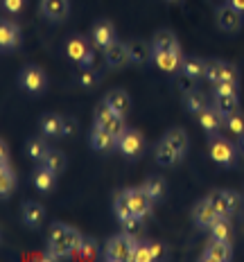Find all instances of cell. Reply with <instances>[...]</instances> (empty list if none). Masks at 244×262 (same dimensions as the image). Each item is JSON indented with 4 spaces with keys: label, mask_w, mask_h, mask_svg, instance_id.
Masks as SVG:
<instances>
[{
    "label": "cell",
    "mask_w": 244,
    "mask_h": 262,
    "mask_svg": "<svg viewBox=\"0 0 244 262\" xmlns=\"http://www.w3.org/2000/svg\"><path fill=\"white\" fill-rule=\"evenodd\" d=\"M81 233L77 228L68 226V224H52L50 233H48V249L50 253L46 255L48 260H59V258H68V255L75 253V249L81 244Z\"/></svg>",
    "instance_id": "obj_1"
},
{
    "label": "cell",
    "mask_w": 244,
    "mask_h": 262,
    "mask_svg": "<svg viewBox=\"0 0 244 262\" xmlns=\"http://www.w3.org/2000/svg\"><path fill=\"white\" fill-rule=\"evenodd\" d=\"M188 151V134L183 129H170L156 145V163L163 167H172L179 163Z\"/></svg>",
    "instance_id": "obj_2"
},
{
    "label": "cell",
    "mask_w": 244,
    "mask_h": 262,
    "mask_svg": "<svg viewBox=\"0 0 244 262\" xmlns=\"http://www.w3.org/2000/svg\"><path fill=\"white\" fill-rule=\"evenodd\" d=\"M134 247H136V237L129 231L120 233V235H113L104 247V260H111V262L131 260Z\"/></svg>",
    "instance_id": "obj_3"
},
{
    "label": "cell",
    "mask_w": 244,
    "mask_h": 262,
    "mask_svg": "<svg viewBox=\"0 0 244 262\" xmlns=\"http://www.w3.org/2000/svg\"><path fill=\"white\" fill-rule=\"evenodd\" d=\"M95 124H100L104 131H108L111 136H116L120 140V136L127 131V124H124V116L116 113L111 106L102 100V104L95 108Z\"/></svg>",
    "instance_id": "obj_4"
},
{
    "label": "cell",
    "mask_w": 244,
    "mask_h": 262,
    "mask_svg": "<svg viewBox=\"0 0 244 262\" xmlns=\"http://www.w3.org/2000/svg\"><path fill=\"white\" fill-rule=\"evenodd\" d=\"M208 199H210V204L215 206L217 215H221V217H233L242 208L240 194L233 192V190H213V192L208 194Z\"/></svg>",
    "instance_id": "obj_5"
},
{
    "label": "cell",
    "mask_w": 244,
    "mask_h": 262,
    "mask_svg": "<svg viewBox=\"0 0 244 262\" xmlns=\"http://www.w3.org/2000/svg\"><path fill=\"white\" fill-rule=\"evenodd\" d=\"M215 20H217V27L226 34H235L240 32V27L244 23V14L240 9H235L231 3H224L215 9Z\"/></svg>",
    "instance_id": "obj_6"
},
{
    "label": "cell",
    "mask_w": 244,
    "mask_h": 262,
    "mask_svg": "<svg viewBox=\"0 0 244 262\" xmlns=\"http://www.w3.org/2000/svg\"><path fill=\"white\" fill-rule=\"evenodd\" d=\"M18 84L23 91L36 95V93H43L48 89V75L43 68H39V66H25L18 75Z\"/></svg>",
    "instance_id": "obj_7"
},
{
    "label": "cell",
    "mask_w": 244,
    "mask_h": 262,
    "mask_svg": "<svg viewBox=\"0 0 244 262\" xmlns=\"http://www.w3.org/2000/svg\"><path fill=\"white\" fill-rule=\"evenodd\" d=\"M208 151H210V158L224 167H231L235 163V147L226 138H221L219 134L208 136Z\"/></svg>",
    "instance_id": "obj_8"
},
{
    "label": "cell",
    "mask_w": 244,
    "mask_h": 262,
    "mask_svg": "<svg viewBox=\"0 0 244 262\" xmlns=\"http://www.w3.org/2000/svg\"><path fill=\"white\" fill-rule=\"evenodd\" d=\"M66 54L70 61H75L77 66H93L95 52L91 48V43L84 36H70L66 43Z\"/></svg>",
    "instance_id": "obj_9"
},
{
    "label": "cell",
    "mask_w": 244,
    "mask_h": 262,
    "mask_svg": "<svg viewBox=\"0 0 244 262\" xmlns=\"http://www.w3.org/2000/svg\"><path fill=\"white\" fill-rule=\"evenodd\" d=\"M240 73H237V66H233L231 61L224 59H208L206 66V79L217 84V81H237Z\"/></svg>",
    "instance_id": "obj_10"
},
{
    "label": "cell",
    "mask_w": 244,
    "mask_h": 262,
    "mask_svg": "<svg viewBox=\"0 0 244 262\" xmlns=\"http://www.w3.org/2000/svg\"><path fill=\"white\" fill-rule=\"evenodd\" d=\"M39 12L50 23H63L70 14V0H39Z\"/></svg>",
    "instance_id": "obj_11"
},
{
    "label": "cell",
    "mask_w": 244,
    "mask_h": 262,
    "mask_svg": "<svg viewBox=\"0 0 244 262\" xmlns=\"http://www.w3.org/2000/svg\"><path fill=\"white\" fill-rule=\"evenodd\" d=\"M118 149L122 151L127 158H138L140 154H143L145 149V140H143V134L136 129H127L124 134L120 136V140H118Z\"/></svg>",
    "instance_id": "obj_12"
},
{
    "label": "cell",
    "mask_w": 244,
    "mask_h": 262,
    "mask_svg": "<svg viewBox=\"0 0 244 262\" xmlns=\"http://www.w3.org/2000/svg\"><path fill=\"white\" fill-rule=\"evenodd\" d=\"M91 41H93L95 48H102V50L113 46L118 41V36H116V27H113L111 20H97L91 27Z\"/></svg>",
    "instance_id": "obj_13"
},
{
    "label": "cell",
    "mask_w": 244,
    "mask_h": 262,
    "mask_svg": "<svg viewBox=\"0 0 244 262\" xmlns=\"http://www.w3.org/2000/svg\"><path fill=\"white\" fill-rule=\"evenodd\" d=\"M197 120H199V124H202L204 131H206L208 136L219 134V129L226 124V116H224L221 111H217L215 104L206 106L202 113H197Z\"/></svg>",
    "instance_id": "obj_14"
},
{
    "label": "cell",
    "mask_w": 244,
    "mask_h": 262,
    "mask_svg": "<svg viewBox=\"0 0 244 262\" xmlns=\"http://www.w3.org/2000/svg\"><path fill=\"white\" fill-rule=\"evenodd\" d=\"M0 46H3V52H14L20 48V27L14 20L5 18L0 23Z\"/></svg>",
    "instance_id": "obj_15"
},
{
    "label": "cell",
    "mask_w": 244,
    "mask_h": 262,
    "mask_svg": "<svg viewBox=\"0 0 244 262\" xmlns=\"http://www.w3.org/2000/svg\"><path fill=\"white\" fill-rule=\"evenodd\" d=\"M233 251H231V242H221V239H213L210 237L208 247L202 253V260L206 262H226L231 260Z\"/></svg>",
    "instance_id": "obj_16"
},
{
    "label": "cell",
    "mask_w": 244,
    "mask_h": 262,
    "mask_svg": "<svg viewBox=\"0 0 244 262\" xmlns=\"http://www.w3.org/2000/svg\"><path fill=\"white\" fill-rule=\"evenodd\" d=\"M129 196H131L134 215L138 217V220H145V217L151 212V204H154V199H151L143 188H129Z\"/></svg>",
    "instance_id": "obj_17"
},
{
    "label": "cell",
    "mask_w": 244,
    "mask_h": 262,
    "mask_svg": "<svg viewBox=\"0 0 244 262\" xmlns=\"http://www.w3.org/2000/svg\"><path fill=\"white\" fill-rule=\"evenodd\" d=\"M104 61H106L108 68H122V66H127L131 61L129 50H127V43L116 41L113 46H108L104 50Z\"/></svg>",
    "instance_id": "obj_18"
},
{
    "label": "cell",
    "mask_w": 244,
    "mask_h": 262,
    "mask_svg": "<svg viewBox=\"0 0 244 262\" xmlns=\"http://www.w3.org/2000/svg\"><path fill=\"white\" fill-rule=\"evenodd\" d=\"M20 220H23L25 226L39 228L43 220H46V208H43L39 201H25L23 208H20Z\"/></svg>",
    "instance_id": "obj_19"
},
{
    "label": "cell",
    "mask_w": 244,
    "mask_h": 262,
    "mask_svg": "<svg viewBox=\"0 0 244 262\" xmlns=\"http://www.w3.org/2000/svg\"><path fill=\"white\" fill-rule=\"evenodd\" d=\"M217 210H215V206L210 204V199L206 196V199H202L197 206H194V210H192V220L197 226H202V228H210V224H213L217 220Z\"/></svg>",
    "instance_id": "obj_20"
},
{
    "label": "cell",
    "mask_w": 244,
    "mask_h": 262,
    "mask_svg": "<svg viewBox=\"0 0 244 262\" xmlns=\"http://www.w3.org/2000/svg\"><path fill=\"white\" fill-rule=\"evenodd\" d=\"M88 143L97 151H108V149H113V147H118V138H116V136H111L108 131H104L100 124H93Z\"/></svg>",
    "instance_id": "obj_21"
},
{
    "label": "cell",
    "mask_w": 244,
    "mask_h": 262,
    "mask_svg": "<svg viewBox=\"0 0 244 262\" xmlns=\"http://www.w3.org/2000/svg\"><path fill=\"white\" fill-rule=\"evenodd\" d=\"M41 134L46 138H61L63 136V116H57V113H46L39 120Z\"/></svg>",
    "instance_id": "obj_22"
},
{
    "label": "cell",
    "mask_w": 244,
    "mask_h": 262,
    "mask_svg": "<svg viewBox=\"0 0 244 262\" xmlns=\"http://www.w3.org/2000/svg\"><path fill=\"white\" fill-rule=\"evenodd\" d=\"M104 102H106V104L111 106L116 113H120V116H127L129 108H131V97H129V93L122 91V89L108 91L106 95H104Z\"/></svg>",
    "instance_id": "obj_23"
},
{
    "label": "cell",
    "mask_w": 244,
    "mask_h": 262,
    "mask_svg": "<svg viewBox=\"0 0 244 262\" xmlns=\"http://www.w3.org/2000/svg\"><path fill=\"white\" fill-rule=\"evenodd\" d=\"M163 73H176L181 68V50H170V52H154V59H151Z\"/></svg>",
    "instance_id": "obj_24"
},
{
    "label": "cell",
    "mask_w": 244,
    "mask_h": 262,
    "mask_svg": "<svg viewBox=\"0 0 244 262\" xmlns=\"http://www.w3.org/2000/svg\"><path fill=\"white\" fill-rule=\"evenodd\" d=\"M127 50H129V57H131L134 63H145V61H149V59H154V48H151V43H145L143 39L127 41Z\"/></svg>",
    "instance_id": "obj_25"
},
{
    "label": "cell",
    "mask_w": 244,
    "mask_h": 262,
    "mask_svg": "<svg viewBox=\"0 0 244 262\" xmlns=\"http://www.w3.org/2000/svg\"><path fill=\"white\" fill-rule=\"evenodd\" d=\"M151 48L154 52H170V50H181L179 48V39L172 30H159L151 39Z\"/></svg>",
    "instance_id": "obj_26"
},
{
    "label": "cell",
    "mask_w": 244,
    "mask_h": 262,
    "mask_svg": "<svg viewBox=\"0 0 244 262\" xmlns=\"http://www.w3.org/2000/svg\"><path fill=\"white\" fill-rule=\"evenodd\" d=\"M206 66H208V61L202 57H183L179 73L188 75V77H192V79H202V77H206Z\"/></svg>",
    "instance_id": "obj_27"
},
{
    "label": "cell",
    "mask_w": 244,
    "mask_h": 262,
    "mask_svg": "<svg viewBox=\"0 0 244 262\" xmlns=\"http://www.w3.org/2000/svg\"><path fill=\"white\" fill-rule=\"evenodd\" d=\"M32 181H34V185H36V190H39V192L48 194V192H52L54 185H57V174H54L52 170H48L46 165H41L39 170L34 172Z\"/></svg>",
    "instance_id": "obj_28"
},
{
    "label": "cell",
    "mask_w": 244,
    "mask_h": 262,
    "mask_svg": "<svg viewBox=\"0 0 244 262\" xmlns=\"http://www.w3.org/2000/svg\"><path fill=\"white\" fill-rule=\"evenodd\" d=\"M16 188V174L9 165V161H0V194L3 199H7Z\"/></svg>",
    "instance_id": "obj_29"
},
{
    "label": "cell",
    "mask_w": 244,
    "mask_h": 262,
    "mask_svg": "<svg viewBox=\"0 0 244 262\" xmlns=\"http://www.w3.org/2000/svg\"><path fill=\"white\" fill-rule=\"evenodd\" d=\"M231 217H217L210 224V237L213 239H221V242H233V226H231Z\"/></svg>",
    "instance_id": "obj_30"
},
{
    "label": "cell",
    "mask_w": 244,
    "mask_h": 262,
    "mask_svg": "<svg viewBox=\"0 0 244 262\" xmlns=\"http://www.w3.org/2000/svg\"><path fill=\"white\" fill-rule=\"evenodd\" d=\"M183 104H186V108L190 113H194V116H197V113H202L206 106H210V102H208V97L204 95L202 91H190V93H186V97H183Z\"/></svg>",
    "instance_id": "obj_31"
},
{
    "label": "cell",
    "mask_w": 244,
    "mask_h": 262,
    "mask_svg": "<svg viewBox=\"0 0 244 262\" xmlns=\"http://www.w3.org/2000/svg\"><path fill=\"white\" fill-rule=\"evenodd\" d=\"M75 81L81 86V89H95L100 84V75L93 66H79V70L75 73Z\"/></svg>",
    "instance_id": "obj_32"
},
{
    "label": "cell",
    "mask_w": 244,
    "mask_h": 262,
    "mask_svg": "<svg viewBox=\"0 0 244 262\" xmlns=\"http://www.w3.org/2000/svg\"><path fill=\"white\" fill-rule=\"evenodd\" d=\"M213 104L217 111H221L224 116H229L231 111L240 108V95L237 93H229V95H213Z\"/></svg>",
    "instance_id": "obj_33"
},
{
    "label": "cell",
    "mask_w": 244,
    "mask_h": 262,
    "mask_svg": "<svg viewBox=\"0 0 244 262\" xmlns=\"http://www.w3.org/2000/svg\"><path fill=\"white\" fill-rule=\"evenodd\" d=\"M25 151H27V156H30L32 161L41 163L43 158L48 156L50 147H48V143L43 138H30V140H27V145H25Z\"/></svg>",
    "instance_id": "obj_34"
},
{
    "label": "cell",
    "mask_w": 244,
    "mask_h": 262,
    "mask_svg": "<svg viewBox=\"0 0 244 262\" xmlns=\"http://www.w3.org/2000/svg\"><path fill=\"white\" fill-rule=\"evenodd\" d=\"M41 165H46L48 170H52L54 174H61L63 170H66V156H63V151L50 149L48 151V156L41 161Z\"/></svg>",
    "instance_id": "obj_35"
},
{
    "label": "cell",
    "mask_w": 244,
    "mask_h": 262,
    "mask_svg": "<svg viewBox=\"0 0 244 262\" xmlns=\"http://www.w3.org/2000/svg\"><path fill=\"white\" fill-rule=\"evenodd\" d=\"M140 188L147 192L154 201H159L165 196V181H163L161 177H149V179H145V183L140 185Z\"/></svg>",
    "instance_id": "obj_36"
},
{
    "label": "cell",
    "mask_w": 244,
    "mask_h": 262,
    "mask_svg": "<svg viewBox=\"0 0 244 262\" xmlns=\"http://www.w3.org/2000/svg\"><path fill=\"white\" fill-rule=\"evenodd\" d=\"M73 255L75 258H84V260H97L100 258V253H97V242L93 237H84L79 247L75 249Z\"/></svg>",
    "instance_id": "obj_37"
},
{
    "label": "cell",
    "mask_w": 244,
    "mask_h": 262,
    "mask_svg": "<svg viewBox=\"0 0 244 262\" xmlns=\"http://www.w3.org/2000/svg\"><path fill=\"white\" fill-rule=\"evenodd\" d=\"M226 127H229L231 134L244 136V113L240 108H235V111H231L229 116H226Z\"/></svg>",
    "instance_id": "obj_38"
},
{
    "label": "cell",
    "mask_w": 244,
    "mask_h": 262,
    "mask_svg": "<svg viewBox=\"0 0 244 262\" xmlns=\"http://www.w3.org/2000/svg\"><path fill=\"white\" fill-rule=\"evenodd\" d=\"M131 260H136V262H149V260H154V258H151L149 242H140V239H136V247H134Z\"/></svg>",
    "instance_id": "obj_39"
},
{
    "label": "cell",
    "mask_w": 244,
    "mask_h": 262,
    "mask_svg": "<svg viewBox=\"0 0 244 262\" xmlns=\"http://www.w3.org/2000/svg\"><path fill=\"white\" fill-rule=\"evenodd\" d=\"M27 0H3V9L7 14H20L25 9Z\"/></svg>",
    "instance_id": "obj_40"
},
{
    "label": "cell",
    "mask_w": 244,
    "mask_h": 262,
    "mask_svg": "<svg viewBox=\"0 0 244 262\" xmlns=\"http://www.w3.org/2000/svg\"><path fill=\"white\" fill-rule=\"evenodd\" d=\"M77 131V122L73 118H63V136H73Z\"/></svg>",
    "instance_id": "obj_41"
},
{
    "label": "cell",
    "mask_w": 244,
    "mask_h": 262,
    "mask_svg": "<svg viewBox=\"0 0 244 262\" xmlns=\"http://www.w3.org/2000/svg\"><path fill=\"white\" fill-rule=\"evenodd\" d=\"M149 249H151V258H154V260H159L161 255L165 253V247L159 244V242H149Z\"/></svg>",
    "instance_id": "obj_42"
},
{
    "label": "cell",
    "mask_w": 244,
    "mask_h": 262,
    "mask_svg": "<svg viewBox=\"0 0 244 262\" xmlns=\"http://www.w3.org/2000/svg\"><path fill=\"white\" fill-rule=\"evenodd\" d=\"M229 3H231L235 9H240V12L244 14V0H229Z\"/></svg>",
    "instance_id": "obj_43"
},
{
    "label": "cell",
    "mask_w": 244,
    "mask_h": 262,
    "mask_svg": "<svg viewBox=\"0 0 244 262\" xmlns=\"http://www.w3.org/2000/svg\"><path fill=\"white\" fill-rule=\"evenodd\" d=\"M240 147L244 149V136H240Z\"/></svg>",
    "instance_id": "obj_44"
},
{
    "label": "cell",
    "mask_w": 244,
    "mask_h": 262,
    "mask_svg": "<svg viewBox=\"0 0 244 262\" xmlns=\"http://www.w3.org/2000/svg\"><path fill=\"white\" fill-rule=\"evenodd\" d=\"M167 3H181V0H167Z\"/></svg>",
    "instance_id": "obj_45"
},
{
    "label": "cell",
    "mask_w": 244,
    "mask_h": 262,
    "mask_svg": "<svg viewBox=\"0 0 244 262\" xmlns=\"http://www.w3.org/2000/svg\"><path fill=\"white\" fill-rule=\"evenodd\" d=\"M226 3H229V0H226Z\"/></svg>",
    "instance_id": "obj_46"
}]
</instances>
